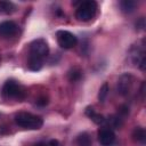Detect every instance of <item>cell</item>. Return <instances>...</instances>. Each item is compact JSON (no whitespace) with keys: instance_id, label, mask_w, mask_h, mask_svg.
<instances>
[{"instance_id":"6da1fadb","label":"cell","mask_w":146,"mask_h":146,"mask_svg":"<svg viewBox=\"0 0 146 146\" xmlns=\"http://www.w3.org/2000/svg\"><path fill=\"white\" fill-rule=\"evenodd\" d=\"M49 52V47L46 40L36 39L30 44V56H29V68L31 71H39L42 67L43 59Z\"/></svg>"},{"instance_id":"7a4b0ae2","label":"cell","mask_w":146,"mask_h":146,"mask_svg":"<svg viewBox=\"0 0 146 146\" xmlns=\"http://www.w3.org/2000/svg\"><path fill=\"white\" fill-rule=\"evenodd\" d=\"M15 122L25 129H31V130H38L42 127L43 124V120L38 116V115H33L31 113L27 112H19L15 115Z\"/></svg>"},{"instance_id":"3957f363","label":"cell","mask_w":146,"mask_h":146,"mask_svg":"<svg viewBox=\"0 0 146 146\" xmlns=\"http://www.w3.org/2000/svg\"><path fill=\"white\" fill-rule=\"evenodd\" d=\"M2 95L7 98H16L23 99L26 95V91L22 84H19L15 80H7L2 87Z\"/></svg>"},{"instance_id":"277c9868","label":"cell","mask_w":146,"mask_h":146,"mask_svg":"<svg viewBox=\"0 0 146 146\" xmlns=\"http://www.w3.org/2000/svg\"><path fill=\"white\" fill-rule=\"evenodd\" d=\"M96 13H97V2L92 0H88L80 3V6L76 8L75 16L79 21L87 22L94 18Z\"/></svg>"},{"instance_id":"5b68a950","label":"cell","mask_w":146,"mask_h":146,"mask_svg":"<svg viewBox=\"0 0 146 146\" xmlns=\"http://www.w3.org/2000/svg\"><path fill=\"white\" fill-rule=\"evenodd\" d=\"M56 36H57L58 44L62 48H64V49H70V48L74 47L76 44V42H78L76 36L73 33H71L68 31H65V30L58 31L57 34H56Z\"/></svg>"},{"instance_id":"8992f818","label":"cell","mask_w":146,"mask_h":146,"mask_svg":"<svg viewBox=\"0 0 146 146\" xmlns=\"http://www.w3.org/2000/svg\"><path fill=\"white\" fill-rule=\"evenodd\" d=\"M98 140L102 146H113L115 143V135L112 129L103 128L98 131Z\"/></svg>"},{"instance_id":"52a82bcc","label":"cell","mask_w":146,"mask_h":146,"mask_svg":"<svg viewBox=\"0 0 146 146\" xmlns=\"http://www.w3.org/2000/svg\"><path fill=\"white\" fill-rule=\"evenodd\" d=\"M18 32V26L13 21H5L0 23V36L10 38L14 36Z\"/></svg>"},{"instance_id":"ba28073f","label":"cell","mask_w":146,"mask_h":146,"mask_svg":"<svg viewBox=\"0 0 146 146\" xmlns=\"http://www.w3.org/2000/svg\"><path fill=\"white\" fill-rule=\"evenodd\" d=\"M132 86V76L130 74H123L120 76L119 81H117V92L122 96H125L130 88Z\"/></svg>"},{"instance_id":"9c48e42d","label":"cell","mask_w":146,"mask_h":146,"mask_svg":"<svg viewBox=\"0 0 146 146\" xmlns=\"http://www.w3.org/2000/svg\"><path fill=\"white\" fill-rule=\"evenodd\" d=\"M132 60L133 63L139 66L141 70H145V63H146V59H145V52L143 49L140 48H137L133 52H132Z\"/></svg>"},{"instance_id":"30bf717a","label":"cell","mask_w":146,"mask_h":146,"mask_svg":"<svg viewBox=\"0 0 146 146\" xmlns=\"http://www.w3.org/2000/svg\"><path fill=\"white\" fill-rule=\"evenodd\" d=\"M86 114H87V116L88 117H90L95 123H97V124H100V123H103L104 121H105V119H104V116L102 115V114H99V113H97L92 107H87L86 108Z\"/></svg>"},{"instance_id":"8fae6325","label":"cell","mask_w":146,"mask_h":146,"mask_svg":"<svg viewBox=\"0 0 146 146\" xmlns=\"http://www.w3.org/2000/svg\"><path fill=\"white\" fill-rule=\"evenodd\" d=\"M132 137L136 141L140 143V144H145V140H146V132L144 130V128L141 127H137L135 128L133 132H132Z\"/></svg>"},{"instance_id":"7c38bea8","label":"cell","mask_w":146,"mask_h":146,"mask_svg":"<svg viewBox=\"0 0 146 146\" xmlns=\"http://www.w3.org/2000/svg\"><path fill=\"white\" fill-rule=\"evenodd\" d=\"M76 144H78V146H91L92 141H91L89 133H87V132L80 133L76 138Z\"/></svg>"},{"instance_id":"4fadbf2b","label":"cell","mask_w":146,"mask_h":146,"mask_svg":"<svg viewBox=\"0 0 146 146\" xmlns=\"http://www.w3.org/2000/svg\"><path fill=\"white\" fill-rule=\"evenodd\" d=\"M120 7H121V10L124 11V13H131L135 7H136V2L132 1V0H123L120 2Z\"/></svg>"},{"instance_id":"5bb4252c","label":"cell","mask_w":146,"mask_h":146,"mask_svg":"<svg viewBox=\"0 0 146 146\" xmlns=\"http://www.w3.org/2000/svg\"><path fill=\"white\" fill-rule=\"evenodd\" d=\"M13 11H15V6L11 2H8V1H1L0 2V13L11 14Z\"/></svg>"},{"instance_id":"9a60e30c","label":"cell","mask_w":146,"mask_h":146,"mask_svg":"<svg viewBox=\"0 0 146 146\" xmlns=\"http://www.w3.org/2000/svg\"><path fill=\"white\" fill-rule=\"evenodd\" d=\"M81 76H82V71H81L80 68H78V67L72 68V70L68 72V79H70V81H72V82H75V81L80 80Z\"/></svg>"},{"instance_id":"2e32d148","label":"cell","mask_w":146,"mask_h":146,"mask_svg":"<svg viewBox=\"0 0 146 146\" xmlns=\"http://www.w3.org/2000/svg\"><path fill=\"white\" fill-rule=\"evenodd\" d=\"M107 94H108V84L105 82V83L100 87L99 92H98V99H99V102H102V103H103V102L106 99Z\"/></svg>"},{"instance_id":"e0dca14e","label":"cell","mask_w":146,"mask_h":146,"mask_svg":"<svg viewBox=\"0 0 146 146\" xmlns=\"http://www.w3.org/2000/svg\"><path fill=\"white\" fill-rule=\"evenodd\" d=\"M36 146H60V144L58 143V140L51 139V140H49L47 144H46V143H40V144H38Z\"/></svg>"},{"instance_id":"ac0fdd59","label":"cell","mask_w":146,"mask_h":146,"mask_svg":"<svg viewBox=\"0 0 146 146\" xmlns=\"http://www.w3.org/2000/svg\"><path fill=\"white\" fill-rule=\"evenodd\" d=\"M36 104L38 105H46L47 104V99L46 98H40L39 100H36Z\"/></svg>"}]
</instances>
